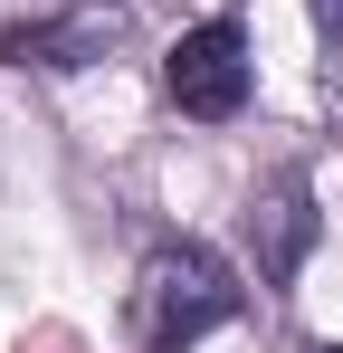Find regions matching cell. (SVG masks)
<instances>
[{"mask_svg":"<svg viewBox=\"0 0 343 353\" xmlns=\"http://www.w3.org/2000/svg\"><path fill=\"white\" fill-rule=\"evenodd\" d=\"M238 305H248V287L229 277L220 248L163 239V248L143 258V277H134V344L143 353H191L200 334H220Z\"/></svg>","mask_w":343,"mask_h":353,"instance_id":"1","label":"cell"},{"mask_svg":"<svg viewBox=\"0 0 343 353\" xmlns=\"http://www.w3.org/2000/svg\"><path fill=\"white\" fill-rule=\"evenodd\" d=\"M163 96L181 105L191 124H229L248 105V29L238 19H200V29H181L163 58Z\"/></svg>","mask_w":343,"mask_h":353,"instance_id":"2","label":"cell"},{"mask_svg":"<svg viewBox=\"0 0 343 353\" xmlns=\"http://www.w3.org/2000/svg\"><path fill=\"white\" fill-rule=\"evenodd\" d=\"M114 39H124V0H76V10H57V19L0 29V58L10 67H96Z\"/></svg>","mask_w":343,"mask_h":353,"instance_id":"3","label":"cell"},{"mask_svg":"<svg viewBox=\"0 0 343 353\" xmlns=\"http://www.w3.org/2000/svg\"><path fill=\"white\" fill-rule=\"evenodd\" d=\"M248 239H258V277H267V287H286V277L305 268V248H315V210H305V181H295V172L248 210Z\"/></svg>","mask_w":343,"mask_h":353,"instance_id":"4","label":"cell"},{"mask_svg":"<svg viewBox=\"0 0 343 353\" xmlns=\"http://www.w3.org/2000/svg\"><path fill=\"white\" fill-rule=\"evenodd\" d=\"M305 10H315V19H324V29H343V0H305Z\"/></svg>","mask_w":343,"mask_h":353,"instance_id":"5","label":"cell"}]
</instances>
